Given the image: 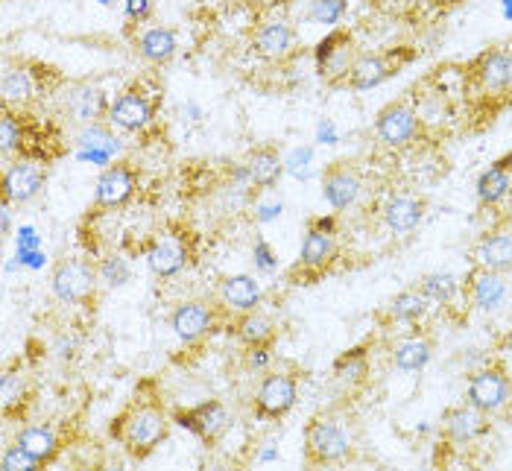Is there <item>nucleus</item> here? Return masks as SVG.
I'll return each instance as SVG.
<instances>
[{"label":"nucleus","instance_id":"f257e3e1","mask_svg":"<svg viewBox=\"0 0 512 471\" xmlns=\"http://www.w3.org/2000/svg\"><path fill=\"white\" fill-rule=\"evenodd\" d=\"M167 413L156 401H135L118 422L112 425V436H118L123 451L135 460H144L167 436Z\"/></svg>","mask_w":512,"mask_h":471},{"label":"nucleus","instance_id":"f03ea898","mask_svg":"<svg viewBox=\"0 0 512 471\" xmlns=\"http://www.w3.org/2000/svg\"><path fill=\"white\" fill-rule=\"evenodd\" d=\"M352 451V439L334 416H314L305 425V460L308 466H334L343 463Z\"/></svg>","mask_w":512,"mask_h":471},{"label":"nucleus","instance_id":"7ed1b4c3","mask_svg":"<svg viewBox=\"0 0 512 471\" xmlns=\"http://www.w3.org/2000/svg\"><path fill=\"white\" fill-rule=\"evenodd\" d=\"M97 284H100L97 264L85 258H65L53 267L50 275V287L56 299L65 305H88L97 296Z\"/></svg>","mask_w":512,"mask_h":471},{"label":"nucleus","instance_id":"20e7f679","mask_svg":"<svg viewBox=\"0 0 512 471\" xmlns=\"http://www.w3.org/2000/svg\"><path fill=\"white\" fill-rule=\"evenodd\" d=\"M299 398V381L293 372L273 369L261 378L255 393V413L261 419H284Z\"/></svg>","mask_w":512,"mask_h":471},{"label":"nucleus","instance_id":"39448f33","mask_svg":"<svg viewBox=\"0 0 512 471\" xmlns=\"http://www.w3.org/2000/svg\"><path fill=\"white\" fill-rule=\"evenodd\" d=\"M510 395V375L501 366H486V369H477L472 378H469L466 404H472V407L483 410V413H498L510 401Z\"/></svg>","mask_w":512,"mask_h":471},{"label":"nucleus","instance_id":"423d86ee","mask_svg":"<svg viewBox=\"0 0 512 471\" xmlns=\"http://www.w3.org/2000/svg\"><path fill=\"white\" fill-rule=\"evenodd\" d=\"M191 261V246L188 237L179 232H161L147 246V264L158 278H173L179 275Z\"/></svg>","mask_w":512,"mask_h":471},{"label":"nucleus","instance_id":"0eeeda50","mask_svg":"<svg viewBox=\"0 0 512 471\" xmlns=\"http://www.w3.org/2000/svg\"><path fill=\"white\" fill-rule=\"evenodd\" d=\"M355 41L349 33H331L328 39L319 41L316 47V68H319V77L328 79V82H340V79H349V71L355 65Z\"/></svg>","mask_w":512,"mask_h":471},{"label":"nucleus","instance_id":"6e6552de","mask_svg":"<svg viewBox=\"0 0 512 471\" xmlns=\"http://www.w3.org/2000/svg\"><path fill=\"white\" fill-rule=\"evenodd\" d=\"M47 182V167L36 158H18L3 173V199L6 202H30Z\"/></svg>","mask_w":512,"mask_h":471},{"label":"nucleus","instance_id":"1a4fd4ad","mask_svg":"<svg viewBox=\"0 0 512 471\" xmlns=\"http://www.w3.org/2000/svg\"><path fill=\"white\" fill-rule=\"evenodd\" d=\"M176 422L182 428H188L191 433H197L199 439H205V442H217L223 433L229 431V425H232L226 404L223 401H214V398L211 401H202V404L191 407V410H179L176 413Z\"/></svg>","mask_w":512,"mask_h":471},{"label":"nucleus","instance_id":"9d476101","mask_svg":"<svg viewBox=\"0 0 512 471\" xmlns=\"http://www.w3.org/2000/svg\"><path fill=\"white\" fill-rule=\"evenodd\" d=\"M170 325H173L179 340L197 343V340H202L205 334H211L217 328V308L211 302H205V299H188L173 311Z\"/></svg>","mask_w":512,"mask_h":471},{"label":"nucleus","instance_id":"9b49d317","mask_svg":"<svg viewBox=\"0 0 512 471\" xmlns=\"http://www.w3.org/2000/svg\"><path fill=\"white\" fill-rule=\"evenodd\" d=\"M375 132L378 138L393 147V150H401L407 147L416 135H419V118L410 106L404 103H390L378 112V120H375Z\"/></svg>","mask_w":512,"mask_h":471},{"label":"nucleus","instance_id":"f8f14e48","mask_svg":"<svg viewBox=\"0 0 512 471\" xmlns=\"http://www.w3.org/2000/svg\"><path fill=\"white\" fill-rule=\"evenodd\" d=\"M360 188V176L349 161H334L322 170V197L337 211L352 208L360 197Z\"/></svg>","mask_w":512,"mask_h":471},{"label":"nucleus","instance_id":"ddd939ff","mask_svg":"<svg viewBox=\"0 0 512 471\" xmlns=\"http://www.w3.org/2000/svg\"><path fill=\"white\" fill-rule=\"evenodd\" d=\"M135 188H138V173L129 164H109L97 179L94 205L97 208H123L135 197Z\"/></svg>","mask_w":512,"mask_h":471},{"label":"nucleus","instance_id":"4468645a","mask_svg":"<svg viewBox=\"0 0 512 471\" xmlns=\"http://www.w3.org/2000/svg\"><path fill=\"white\" fill-rule=\"evenodd\" d=\"M153 120V103L141 91H123L109 106V123L120 126L123 132H141Z\"/></svg>","mask_w":512,"mask_h":471},{"label":"nucleus","instance_id":"2eb2a0df","mask_svg":"<svg viewBox=\"0 0 512 471\" xmlns=\"http://www.w3.org/2000/svg\"><path fill=\"white\" fill-rule=\"evenodd\" d=\"M445 433L451 442L457 445H469L474 439L486 436L489 433V413L477 410L472 404H463V407H451L445 413Z\"/></svg>","mask_w":512,"mask_h":471},{"label":"nucleus","instance_id":"dca6fc26","mask_svg":"<svg viewBox=\"0 0 512 471\" xmlns=\"http://www.w3.org/2000/svg\"><path fill=\"white\" fill-rule=\"evenodd\" d=\"M474 77L486 91H507V88H512V47L486 50L474 65Z\"/></svg>","mask_w":512,"mask_h":471},{"label":"nucleus","instance_id":"f3484780","mask_svg":"<svg viewBox=\"0 0 512 471\" xmlns=\"http://www.w3.org/2000/svg\"><path fill=\"white\" fill-rule=\"evenodd\" d=\"M264 293H261V284L252 278V275H226L220 281V302L235 311V314H249V311H258Z\"/></svg>","mask_w":512,"mask_h":471},{"label":"nucleus","instance_id":"a211bd4d","mask_svg":"<svg viewBox=\"0 0 512 471\" xmlns=\"http://www.w3.org/2000/svg\"><path fill=\"white\" fill-rule=\"evenodd\" d=\"M474 264L492 273L512 270V232H492L474 246Z\"/></svg>","mask_w":512,"mask_h":471},{"label":"nucleus","instance_id":"6ab92c4d","mask_svg":"<svg viewBox=\"0 0 512 471\" xmlns=\"http://www.w3.org/2000/svg\"><path fill=\"white\" fill-rule=\"evenodd\" d=\"M284 173V158L273 144H264L258 150H252L246 158V176L252 185L258 188H273Z\"/></svg>","mask_w":512,"mask_h":471},{"label":"nucleus","instance_id":"aec40b11","mask_svg":"<svg viewBox=\"0 0 512 471\" xmlns=\"http://www.w3.org/2000/svg\"><path fill=\"white\" fill-rule=\"evenodd\" d=\"M337 258V240H334V232H325V229H311L305 240H302V255H299V267L302 270H311V273H319L325 270L331 261Z\"/></svg>","mask_w":512,"mask_h":471},{"label":"nucleus","instance_id":"412c9836","mask_svg":"<svg viewBox=\"0 0 512 471\" xmlns=\"http://www.w3.org/2000/svg\"><path fill=\"white\" fill-rule=\"evenodd\" d=\"M469 296H472L474 308L480 311H492L504 302L507 296V281L504 273H492V270H483L477 267L469 278Z\"/></svg>","mask_w":512,"mask_h":471},{"label":"nucleus","instance_id":"4be33fe9","mask_svg":"<svg viewBox=\"0 0 512 471\" xmlns=\"http://www.w3.org/2000/svg\"><path fill=\"white\" fill-rule=\"evenodd\" d=\"M290 47H293V30L281 18H270L255 30V50L264 59H284Z\"/></svg>","mask_w":512,"mask_h":471},{"label":"nucleus","instance_id":"5701e85b","mask_svg":"<svg viewBox=\"0 0 512 471\" xmlns=\"http://www.w3.org/2000/svg\"><path fill=\"white\" fill-rule=\"evenodd\" d=\"M425 217V199L416 197H393L384 205V223L395 235L413 232Z\"/></svg>","mask_w":512,"mask_h":471},{"label":"nucleus","instance_id":"b1692460","mask_svg":"<svg viewBox=\"0 0 512 471\" xmlns=\"http://www.w3.org/2000/svg\"><path fill=\"white\" fill-rule=\"evenodd\" d=\"M237 340L246 346V349H270L273 340H276V322L261 311H249V314H240L235 322Z\"/></svg>","mask_w":512,"mask_h":471},{"label":"nucleus","instance_id":"393cba45","mask_svg":"<svg viewBox=\"0 0 512 471\" xmlns=\"http://www.w3.org/2000/svg\"><path fill=\"white\" fill-rule=\"evenodd\" d=\"M33 398V384L27 372H6L0 378V407L6 419H15L24 413V407Z\"/></svg>","mask_w":512,"mask_h":471},{"label":"nucleus","instance_id":"a878e982","mask_svg":"<svg viewBox=\"0 0 512 471\" xmlns=\"http://www.w3.org/2000/svg\"><path fill=\"white\" fill-rule=\"evenodd\" d=\"M79 144H82L79 158L82 161H97V164H106L120 150L118 138L106 126H97V123H91L88 129H82Z\"/></svg>","mask_w":512,"mask_h":471},{"label":"nucleus","instance_id":"bb28decb","mask_svg":"<svg viewBox=\"0 0 512 471\" xmlns=\"http://www.w3.org/2000/svg\"><path fill=\"white\" fill-rule=\"evenodd\" d=\"M510 167H512V156L492 164L480 179H477V199L483 205H498L501 199L510 194L512 179H510Z\"/></svg>","mask_w":512,"mask_h":471},{"label":"nucleus","instance_id":"cd10ccee","mask_svg":"<svg viewBox=\"0 0 512 471\" xmlns=\"http://www.w3.org/2000/svg\"><path fill=\"white\" fill-rule=\"evenodd\" d=\"M15 442H18L30 457H36L41 466H44V463H53L56 454H59V439H56V433L50 431V428H41V425H27V428H21L18 436H15Z\"/></svg>","mask_w":512,"mask_h":471},{"label":"nucleus","instance_id":"c85d7f7f","mask_svg":"<svg viewBox=\"0 0 512 471\" xmlns=\"http://www.w3.org/2000/svg\"><path fill=\"white\" fill-rule=\"evenodd\" d=\"M0 94L6 106H27L36 94V79L27 68H6L0 79Z\"/></svg>","mask_w":512,"mask_h":471},{"label":"nucleus","instance_id":"c756f323","mask_svg":"<svg viewBox=\"0 0 512 471\" xmlns=\"http://www.w3.org/2000/svg\"><path fill=\"white\" fill-rule=\"evenodd\" d=\"M390 74H393V71H390V65H387V59H384V56H372V53H366V56H357L346 82H349L352 88H357V91H366V88L381 85V82L390 77Z\"/></svg>","mask_w":512,"mask_h":471},{"label":"nucleus","instance_id":"7c9ffc66","mask_svg":"<svg viewBox=\"0 0 512 471\" xmlns=\"http://www.w3.org/2000/svg\"><path fill=\"white\" fill-rule=\"evenodd\" d=\"M138 53L147 59V62H170L173 59V53H176V36H173V30H167V27H153V30H147V33H141V39H138Z\"/></svg>","mask_w":512,"mask_h":471},{"label":"nucleus","instance_id":"2f4dec72","mask_svg":"<svg viewBox=\"0 0 512 471\" xmlns=\"http://www.w3.org/2000/svg\"><path fill=\"white\" fill-rule=\"evenodd\" d=\"M428 308H431V299L416 284V287L401 290L390 302V319H395V322H419L422 316L428 314Z\"/></svg>","mask_w":512,"mask_h":471},{"label":"nucleus","instance_id":"473e14b6","mask_svg":"<svg viewBox=\"0 0 512 471\" xmlns=\"http://www.w3.org/2000/svg\"><path fill=\"white\" fill-rule=\"evenodd\" d=\"M431 354H434L431 340H425V337H407V340H401V343L395 346L393 360L395 366L404 369V372H419V369L428 366Z\"/></svg>","mask_w":512,"mask_h":471},{"label":"nucleus","instance_id":"72a5a7b5","mask_svg":"<svg viewBox=\"0 0 512 471\" xmlns=\"http://www.w3.org/2000/svg\"><path fill=\"white\" fill-rule=\"evenodd\" d=\"M109 106L112 103H106V97H103V91H97V88H82V91H77L74 97H71V109H74V115H77L79 120H94L100 118V115H106L109 118Z\"/></svg>","mask_w":512,"mask_h":471},{"label":"nucleus","instance_id":"f704fd0d","mask_svg":"<svg viewBox=\"0 0 512 471\" xmlns=\"http://www.w3.org/2000/svg\"><path fill=\"white\" fill-rule=\"evenodd\" d=\"M419 290L434 302V305H448L457 290H460V281L451 273H431L425 278H419Z\"/></svg>","mask_w":512,"mask_h":471},{"label":"nucleus","instance_id":"c9c22d12","mask_svg":"<svg viewBox=\"0 0 512 471\" xmlns=\"http://www.w3.org/2000/svg\"><path fill=\"white\" fill-rule=\"evenodd\" d=\"M343 15H346V0H311V9H308L311 24H322V27L337 24Z\"/></svg>","mask_w":512,"mask_h":471},{"label":"nucleus","instance_id":"e433bc0d","mask_svg":"<svg viewBox=\"0 0 512 471\" xmlns=\"http://www.w3.org/2000/svg\"><path fill=\"white\" fill-rule=\"evenodd\" d=\"M24 141V126H21V118L12 115V109L3 112V120H0V147L3 153L9 156L12 150H18Z\"/></svg>","mask_w":512,"mask_h":471},{"label":"nucleus","instance_id":"4c0bfd02","mask_svg":"<svg viewBox=\"0 0 512 471\" xmlns=\"http://www.w3.org/2000/svg\"><path fill=\"white\" fill-rule=\"evenodd\" d=\"M97 273H100V281L106 284V287H123L126 281H129V264L123 261V258H103L100 264H97Z\"/></svg>","mask_w":512,"mask_h":471},{"label":"nucleus","instance_id":"58836bf2","mask_svg":"<svg viewBox=\"0 0 512 471\" xmlns=\"http://www.w3.org/2000/svg\"><path fill=\"white\" fill-rule=\"evenodd\" d=\"M0 466L3 471H33L39 469L41 463L36 457H30L18 442H12V445H6L3 448V460H0Z\"/></svg>","mask_w":512,"mask_h":471},{"label":"nucleus","instance_id":"ea45409f","mask_svg":"<svg viewBox=\"0 0 512 471\" xmlns=\"http://www.w3.org/2000/svg\"><path fill=\"white\" fill-rule=\"evenodd\" d=\"M311 158H314V150H311V147H299V150L290 153V158L284 161V167H287L296 179H308V173H311Z\"/></svg>","mask_w":512,"mask_h":471},{"label":"nucleus","instance_id":"a19ab883","mask_svg":"<svg viewBox=\"0 0 512 471\" xmlns=\"http://www.w3.org/2000/svg\"><path fill=\"white\" fill-rule=\"evenodd\" d=\"M153 12V0H126V15L132 21H147Z\"/></svg>","mask_w":512,"mask_h":471},{"label":"nucleus","instance_id":"79ce46f5","mask_svg":"<svg viewBox=\"0 0 512 471\" xmlns=\"http://www.w3.org/2000/svg\"><path fill=\"white\" fill-rule=\"evenodd\" d=\"M319 138H322V144H334V126L331 123H322L319 126Z\"/></svg>","mask_w":512,"mask_h":471},{"label":"nucleus","instance_id":"37998d69","mask_svg":"<svg viewBox=\"0 0 512 471\" xmlns=\"http://www.w3.org/2000/svg\"><path fill=\"white\" fill-rule=\"evenodd\" d=\"M255 255H258V261H261V267H270V249H267L264 243H258V249H255Z\"/></svg>","mask_w":512,"mask_h":471},{"label":"nucleus","instance_id":"c03bdc74","mask_svg":"<svg viewBox=\"0 0 512 471\" xmlns=\"http://www.w3.org/2000/svg\"><path fill=\"white\" fill-rule=\"evenodd\" d=\"M100 3H112V0H100Z\"/></svg>","mask_w":512,"mask_h":471}]
</instances>
